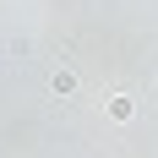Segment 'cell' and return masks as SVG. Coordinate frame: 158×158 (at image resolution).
<instances>
[{"mask_svg": "<svg viewBox=\"0 0 158 158\" xmlns=\"http://www.w3.org/2000/svg\"><path fill=\"white\" fill-rule=\"evenodd\" d=\"M109 114L114 120H131V114H136V98H109Z\"/></svg>", "mask_w": 158, "mask_h": 158, "instance_id": "obj_1", "label": "cell"}, {"mask_svg": "<svg viewBox=\"0 0 158 158\" xmlns=\"http://www.w3.org/2000/svg\"><path fill=\"white\" fill-rule=\"evenodd\" d=\"M49 87L65 98V93H77V77H71V71H55V82H49Z\"/></svg>", "mask_w": 158, "mask_h": 158, "instance_id": "obj_2", "label": "cell"}]
</instances>
